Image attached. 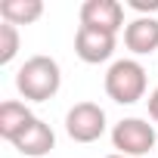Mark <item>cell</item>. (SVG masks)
I'll list each match as a JSON object with an SVG mask.
<instances>
[{
	"instance_id": "7a4b0ae2",
	"label": "cell",
	"mask_w": 158,
	"mask_h": 158,
	"mask_svg": "<svg viewBox=\"0 0 158 158\" xmlns=\"http://www.w3.org/2000/svg\"><path fill=\"white\" fill-rule=\"evenodd\" d=\"M146 68L136 59H118L106 71V93L118 106H133L146 96Z\"/></svg>"
},
{
	"instance_id": "4fadbf2b",
	"label": "cell",
	"mask_w": 158,
	"mask_h": 158,
	"mask_svg": "<svg viewBox=\"0 0 158 158\" xmlns=\"http://www.w3.org/2000/svg\"><path fill=\"white\" fill-rule=\"evenodd\" d=\"M149 115H152V121H158V87L149 93Z\"/></svg>"
},
{
	"instance_id": "5b68a950",
	"label": "cell",
	"mask_w": 158,
	"mask_h": 158,
	"mask_svg": "<svg viewBox=\"0 0 158 158\" xmlns=\"http://www.w3.org/2000/svg\"><path fill=\"white\" fill-rule=\"evenodd\" d=\"M74 53L87 65H99V62L112 59V53H115V34L81 25L77 34H74Z\"/></svg>"
},
{
	"instance_id": "8fae6325",
	"label": "cell",
	"mask_w": 158,
	"mask_h": 158,
	"mask_svg": "<svg viewBox=\"0 0 158 158\" xmlns=\"http://www.w3.org/2000/svg\"><path fill=\"white\" fill-rule=\"evenodd\" d=\"M19 53V28L3 22L0 25V65H10Z\"/></svg>"
},
{
	"instance_id": "8992f818",
	"label": "cell",
	"mask_w": 158,
	"mask_h": 158,
	"mask_svg": "<svg viewBox=\"0 0 158 158\" xmlns=\"http://www.w3.org/2000/svg\"><path fill=\"white\" fill-rule=\"evenodd\" d=\"M81 25L118 34L124 28V6L118 0H87L81 6Z\"/></svg>"
},
{
	"instance_id": "52a82bcc",
	"label": "cell",
	"mask_w": 158,
	"mask_h": 158,
	"mask_svg": "<svg viewBox=\"0 0 158 158\" xmlns=\"http://www.w3.org/2000/svg\"><path fill=\"white\" fill-rule=\"evenodd\" d=\"M13 146H16L22 155H28V158H44V155L53 152V146H56V133H53V127H50L47 121L34 118V121H31V124L13 139Z\"/></svg>"
},
{
	"instance_id": "30bf717a",
	"label": "cell",
	"mask_w": 158,
	"mask_h": 158,
	"mask_svg": "<svg viewBox=\"0 0 158 158\" xmlns=\"http://www.w3.org/2000/svg\"><path fill=\"white\" fill-rule=\"evenodd\" d=\"M0 16L10 25H31L44 16V3L40 0H3L0 3Z\"/></svg>"
},
{
	"instance_id": "5bb4252c",
	"label": "cell",
	"mask_w": 158,
	"mask_h": 158,
	"mask_svg": "<svg viewBox=\"0 0 158 158\" xmlns=\"http://www.w3.org/2000/svg\"><path fill=\"white\" fill-rule=\"evenodd\" d=\"M106 158H124V155H118V152H115V155H106Z\"/></svg>"
},
{
	"instance_id": "3957f363",
	"label": "cell",
	"mask_w": 158,
	"mask_h": 158,
	"mask_svg": "<svg viewBox=\"0 0 158 158\" xmlns=\"http://www.w3.org/2000/svg\"><path fill=\"white\" fill-rule=\"evenodd\" d=\"M155 127L143 118H124L112 127V146L124 158H139L155 149Z\"/></svg>"
},
{
	"instance_id": "7c38bea8",
	"label": "cell",
	"mask_w": 158,
	"mask_h": 158,
	"mask_svg": "<svg viewBox=\"0 0 158 158\" xmlns=\"http://www.w3.org/2000/svg\"><path fill=\"white\" fill-rule=\"evenodd\" d=\"M127 6L136 13H158V0H130Z\"/></svg>"
},
{
	"instance_id": "277c9868",
	"label": "cell",
	"mask_w": 158,
	"mask_h": 158,
	"mask_svg": "<svg viewBox=\"0 0 158 158\" xmlns=\"http://www.w3.org/2000/svg\"><path fill=\"white\" fill-rule=\"evenodd\" d=\"M65 133L74 143H96L106 133V112L96 102H74L65 115Z\"/></svg>"
},
{
	"instance_id": "6da1fadb",
	"label": "cell",
	"mask_w": 158,
	"mask_h": 158,
	"mask_svg": "<svg viewBox=\"0 0 158 158\" xmlns=\"http://www.w3.org/2000/svg\"><path fill=\"white\" fill-rule=\"evenodd\" d=\"M59 84H62V71H59V62L50 56H31L16 71V90L31 102L53 99L59 93Z\"/></svg>"
},
{
	"instance_id": "9c48e42d",
	"label": "cell",
	"mask_w": 158,
	"mask_h": 158,
	"mask_svg": "<svg viewBox=\"0 0 158 158\" xmlns=\"http://www.w3.org/2000/svg\"><path fill=\"white\" fill-rule=\"evenodd\" d=\"M31 121H34V115H31V109L25 102H16V99L0 102V136H3V139L13 143Z\"/></svg>"
},
{
	"instance_id": "ba28073f",
	"label": "cell",
	"mask_w": 158,
	"mask_h": 158,
	"mask_svg": "<svg viewBox=\"0 0 158 158\" xmlns=\"http://www.w3.org/2000/svg\"><path fill=\"white\" fill-rule=\"evenodd\" d=\"M124 44L130 53L136 56H149L158 50V19L152 16H139L124 28Z\"/></svg>"
}]
</instances>
